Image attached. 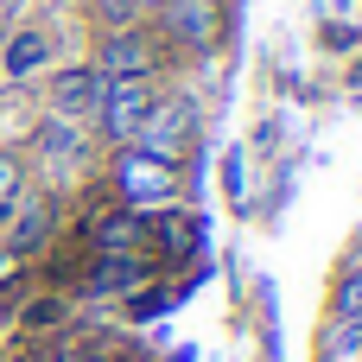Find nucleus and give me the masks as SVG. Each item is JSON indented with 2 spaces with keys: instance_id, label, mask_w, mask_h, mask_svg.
<instances>
[{
  "instance_id": "f257e3e1",
  "label": "nucleus",
  "mask_w": 362,
  "mask_h": 362,
  "mask_svg": "<svg viewBox=\"0 0 362 362\" xmlns=\"http://www.w3.org/2000/svg\"><path fill=\"white\" fill-rule=\"evenodd\" d=\"M19 153H25L32 191L57 197L64 210H70V197H83V191L102 178V140H95L89 127H70V121H45V115H32Z\"/></svg>"
},
{
  "instance_id": "f03ea898",
  "label": "nucleus",
  "mask_w": 362,
  "mask_h": 362,
  "mask_svg": "<svg viewBox=\"0 0 362 362\" xmlns=\"http://www.w3.org/2000/svg\"><path fill=\"white\" fill-rule=\"evenodd\" d=\"M127 146H134V153H146V159H159V165L191 172V165H197V146H204V102H197L178 76H165L159 102L146 108V121L134 127V140H127Z\"/></svg>"
},
{
  "instance_id": "7ed1b4c3",
  "label": "nucleus",
  "mask_w": 362,
  "mask_h": 362,
  "mask_svg": "<svg viewBox=\"0 0 362 362\" xmlns=\"http://www.w3.org/2000/svg\"><path fill=\"white\" fill-rule=\"evenodd\" d=\"M89 70H95L102 83H127V76L159 83V76H178V64H172L165 38L153 32V19H134V25H95V38H89Z\"/></svg>"
},
{
  "instance_id": "20e7f679",
  "label": "nucleus",
  "mask_w": 362,
  "mask_h": 362,
  "mask_svg": "<svg viewBox=\"0 0 362 362\" xmlns=\"http://www.w3.org/2000/svg\"><path fill=\"white\" fill-rule=\"evenodd\" d=\"M146 19H153V32L165 38V51H172L178 70L210 64V57L229 45V0H159Z\"/></svg>"
},
{
  "instance_id": "39448f33",
  "label": "nucleus",
  "mask_w": 362,
  "mask_h": 362,
  "mask_svg": "<svg viewBox=\"0 0 362 362\" xmlns=\"http://www.w3.org/2000/svg\"><path fill=\"white\" fill-rule=\"evenodd\" d=\"M102 191L115 204H127V210H165V204L191 197V172L159 165V159H146L134 146H115V153H102Z\"/></svg>"
},
{
  "instance_id": "423d86ee",
  "label": "nucleus",
  "mask_w": 362,
  "mask_h": 362,
  "mask_svg": "<svg viewBox=\"0 0 362 362\" xmlns=\"http://www.w3.org/2000/svg\"><path fill=\"white\" fill-rule=\"evenodd\" d=\"M95 108H102V76L89 70V57L57 64V70L38 83V115H45V121H70V127H89V134H95Z\"/></svg>"
},
{
  "instance_id": "0eeeda50",
  "label": "nucleus",
  "mask_w": 362,
  "mask_h": 362,
  "mask_svg": "<svg viewBox=\"0 0 362 362\" xmlns=\"http://www.w3.org/2000/svg\"><path fill=\"white\" fill-rule=\"evenodd\" d=\"M57 64H64V57H57V32H51L45 19H19V25H6V38H0V76H6L13 89L45 83Z\"/></svg>"
},
{
  "instance_id": "6e6552de",
  "label": "nucleus",
  "mask_w": 362,
  "mask_h": 362,
  "mask_svg": "<svg viewBox=\"0 0 362 362\" xmlns=\"http://www.w3.org/2000/svg\"><path fill=\"white\" fill-rule=\"evenodd\" d=\"M159 89H165V76H159V83H146V76L102 83V108H95V140H102V153H115V146L134 140V127L146 121V108L159 102Z\"/></svg>"
},
{
  "instance_id": "1a4fd4ad",
  "label": "nucleus",
  "mask_w": 362,
  "mask_h": 362,
  "mask_svg": "<svg viewBox=\"0 0 362 362\" xmlns=\"http://www.w3.org/2000/svg\"><path fill=\"white\" fill-rule=\"evenodd\" d=\"M204 255V223L191 204H165V210H146V261L159 274L172 267H191Z\"/></svg>"
},
{
  "instance_id": "9d476101",
  "label": "nucleus",
  "mask_w": 362,
  "mask_h": 362,
  "mask_svg": "<svg viewBox=\"0 0 362 362\" xmlns=\"http://www.w3.org/2000/svg\"><path fill=\"white\" fill-rule=\"evenodd\" d=\"M325 318H362V235L331 261V286H325Z\"/></svg>"
},
{
  "instance_id": "9b49d317",
  "label": "nucleus",
  "mask_w": 362,
  "mask_h": 362,
  "mask_svg": "<svg viewBox=\"0 0 362 362\" xmlns=\"http://www.w3.org/2000/svg\"><path fill=\"white\" fill-rule=\"evenodd\" d=\"M312 362H362V318H318Z\"/></svg>"
},
{
  "instance_id": "f8f14e48",
  "label": "nucleus",
  "mask_w": 362,
  "mask_h": 362,
  "mask_svg": "<svg viewBox=\"0 0 362 362\" xmlns=\"http://www.w3.org/2000/svg\"><path fill=\"white\" fill-rule=\"evenodd\" d=\"M32 191V172H25V153L19 146H0V204L13 210L19 197Z\"/></svg>"
},
{
  "instance_id": "ddd939ff",
  "label": "nucleus",
  "mask_w": 362,
  "mask_h": 362,
  "mask_svg": "<svg viewBox=\"0 0 362 362\" xmlns=\"http://www.w3.org/2000/svg\"><path fill=\"white\" fill-rule=\"evenodd\" d=\"M134 19H146L140 0H89V25H134Z\"/></svg>"
},
{
  "instance_id": "4468645a",
  "label": "nucleus",
  "mask_w": 362,
  "mask_h": 362,
  "mask_svg": "<svg viewBox=\"0 0 362 362\" xmlns=\"http://www.w3.org/2000/svg\"><path fill=\"white\" fill-rule=\"evenodd\" d=\"M318 45H325L331 57H350V51H362V25H344V19H325V25H318Z\"/></svg>"
},
{
  "instance_id": "2eb2a0df",
  "label": "nucleus",
  "mask_w": 362,
  "mask_h": 362,
  "mask_svg": "<svg viewBox=\"0 0 362 362\" xmlns=\"http://www.w3.org/2000/svg\"><path fill=\"white\" fill-rule=\"evenodd\" d=\"M6 216H13V210H6V204H0V229H6Z\"/></svg>"
},
{
  "instance_id": "dca6fc26",
  "label": "nucleus",
  "mask_w": 362,
  "mask_h": 362,
  "mask_svg": "<svg viewBox=\"0 0 362 362\" xmlns=\"http://www.w3.org/2000/svg\"><path fill=\"white\" fill-rule=\"evenodd\" d=\"M140 6H146V13H153V6H159V0H140Z\"/></svg>"
}]
</instances>
